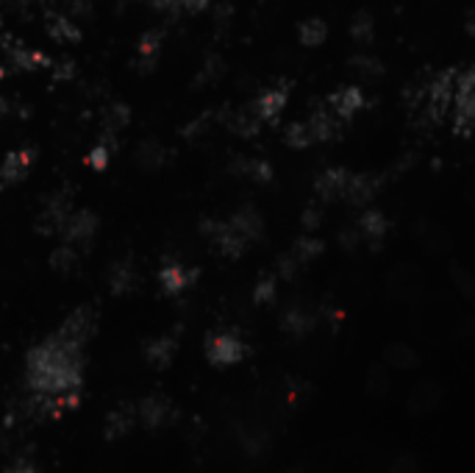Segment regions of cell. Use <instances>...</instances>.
Segmentation results:
<instances>
[{
	"label": "cell",
	"instance_id": "cell-3",
	"mask_svg": "<svg viewBox=\"0 0 475 473\" xmlns=\"http://www.w3.org/2000/svg\"><path fill=\"white\" fill-rule=\"evenodd\" d=\"M137 420L148 429V432H159V429H164V426L179 420V409L172 407L170 399L153 393V396H145L137 404Z\"/></svg>",
	"mask_w": 475,
	"mask_h": 473
},
{
	"label": "cell",
	"instance_id": "cell-19",
	"mask_svg": "<svg viewBox=\"0 0 475 473\" xmlns=\"http://www.w3.org/2000/svg\"><path fill=\"white\" fill-rule=\"evenodd\" d=\"M4 473H39V468H36L28 457H17L12 465H6Z\"/></svg>",
	"mask_w": 475,
	"mask_h": 473
},
{
	"label": "cell",
	"instance_id": "cell-11",
	"mask_svg": "<svg viewBox=\"0 0 475 473\" xmlns=\"http://www.w3.org/2000/svg\"><path fill=\"white\" fill-rule=\"evenodd\" d=\"M328 106H331V114H336V117H354L362 106H364V98H362V93L359 90H339L336 95H331L328 98Z\"/></svg>",
	"mask_w": 475,
	"mask_h": 473
},
{
	"label": "cell",
	"instance_id": "cell-15",
	"mask_svg": "<svg viewBox=\"0 0 475 473\" xmlns=\"http://www.w3.org/2000/svg\"><path fill=\"white\" fill-rule=\"evenodd\" d=\"M323 39H325V23L323 20H309V23L300 25V42H304V45L315 48V45H320Z\"/></svg>",
	"mask_w": 475,
	"mask_h": 473
},
{
	"label": "cell",
	"instance_id": "cell-14",
	"mask_svg": "<svg viewBox=\"0 0 475 473\" xmlns=\"http://www.w3.org/2000/svg\"><path fill=\"white\" fill-rule=\"evenodd\" d=\"M386 365H393L398 370H409L420 365V357L406 346H390V351H386Z\"/></svg>",
	"mask_w": 475,
	"mask_h": 473
},
{
	"label": "cell",
	"instance_id": "cell-1",
	"mask_svg": "<svg viewBox=\"0 0 475 473\" xmlns=\"http://www.w3.org/2000/svg\"><path fill=\"white\" fill-rule=\"evenodd\" d=\"M25 384L31 393L67 396L83 387V349L51 334L25 357Z\"/></svg>",
	"mask_w": 475,
	"mask_h": 473
},
{
	"label": "cell",
	"instance_id": "cell-9",
	"mask_svg": "<svg viewBox=\"0 0 475 473\" xmlns=\"http://www.w3.org/2000/svg\"><path fill=\"white\" fill-rule=\"evenodd\" d=\"M440 399H442L440 387H437V384H431V381H422V384L414 387V393L409 396L406 409H409L412 415H428L431 409H437Z\"/></svg>",
	"mask_w": 475,
	"mask_h": 473
},
{
	"label": "cell",
	"instance_id": "cell-16",
	"mask_svg": "<svg viewBox=\"0 0 475 473\" xmlns=\"http://www.w3.org/2000/svg\"><path fill=\"white\" fill-rule=\"evenodd\" d=\"M386 390H390V379H386V373H381V368H373L367 379V393L373 399H383Z\"/></svg>",
	"mask_w": 475,
	"mask_h": 473
},
{
	"label": "cell",
	"instance_id": "cell-17",
	"mask_svg": "<svg viewBox=\"0 0 475 473\" xmlns=\"http://www.w3.org/2000/svg\"><path fill=\"white\" fill-rule=\"evenodd\" d=\"M390 473H420V462H417L414 454H401V457L393 459Z\"/></svg>",
	"mask_w": 475,
	"mask_h": 473
},
{
	"label": "cell",
	"instance_id": "cell-13",
	"mask_svg": "<svg viewBox=\"0 0 475 473\" xmlns=\"http://www.w3.org/2000/svg\"><path fill=\"white\" fill-rule=\"evenodd\" d=\"M315 329V318H309L306 312H300V310H289L284 315V331L295 334V337H304L306 331Z\"/></svg>",
	"mask_w": 475,
	"mask_h": 473
},
{
	"label": "cell",
	"instance_id": "cell-21",
	"mask_svg": "<svg viewBox=\"0 0 475 473\" xmlns=\"http://www.w3.org/2000/svg\"><path fill=\"white\" fill-rule=\"evenodd\" d=\"M284 473H306V470H304V468H286Z\"/></svg>",
	"mask_w": 475,
	"mask_h": 473
},
{
	"label": "cell",
	"instance_id": "cell-5",
	"mask_svg": "<svg viewBox=\"0 0 475 473\" xmlns=\"http://www.w3.org/2000/svg\"><path fill=\"white\" fill-rule=\"evenodd\" d=\"M137 426V407L134 404H120L117 409H111L103 420V438L109 443L122 440L131 429Z\"/></svg>",
	"mask_w": 475,
	"mask_h": 473
},
{
	"label": "cell",
	"instance_id": "cell-8",
	"mask_svg": "<svg viewBox=\"0 0 475 473\" xmlns=\"http://www.w3.org/2000/svg\"><path fill=\"white\" fill-rule=\"evenodd\" d=\"M198 279V271L187 268V265H164L161 273H159V281H161V290L167 295H181L184 290L192 287V281Z\"/></svg>",
	"mask_w": 475,
	"mask_h": 473
},
{
	"label": "cell",
	"instance_id": "cell-20",
	"mask_svg": "<svg viewBox=\"0 0 475 473\" xmlns=\"http://www.w3.org/2000/svg\"><path fill=\"white\" fill-rule=\"evenodd\" d=\"M273 292H276V284L273 281H265V284H258V290H256V304H270L273 301Z\"/></svg>",
	"mask_w": 475,
	"mask_h": 473
},
{
	"label": "cell",
	"instance_id": "cell-12",
	"mask_svg": "<svg viewBox=\"0 0 475 473\" xmlns=\"http://www.w3.org/2000/svg\"><path fill=\"white\" fill-rule=\"evenodd\" d=\"M284 106H286V93H281V90H267L262 98L256 101V106H253L256 114H253V117H256V120H265V123H267V120H276V117L281 114Z\"/></svg>",
	"mask_w": 475,
	"mask_h": 473
},
{
	"label": "cell",
	"instance_id": "cell-6",
	"mask_svg": "<svg viewBox=\"0 0 475 473\" xmlns=\"http://www.w3.org/2000/svg\"><path fill=\"white\" fill-rule=\"evenodd\" d=\"M237 443L247 457H265L273 446V438L265 426L247 423V426H237Z\"/></svg>",
	"mask_w": 475,
	"mask_h": 473
},
{
	"label": "cell",
	"instance_id": "cell-7",
	"mask_svg": "<svg viewBox=\"0 0 475 473\" xmlns=\"http://www.w3.org/2000/svg\"><path fill=\"white\" fill-rule=\"evenodd\" d=\"M176 351H179V340L170 334H161L145 342V360L156 370H164L172 362V357H176Z\"/></svg>",
	"mask_w": 475,
	"mask_h": 473
},
{
	"label": "cell",
	"instance_id": "cell-10",
	"mask_svg": "<svg viewBox=\"0 0 475 473\" xmlns=\"http://www.w3.org/2000/svg\"><path fill=\"white\" fill-rule=\"evenodd\" d=\"M31 164H34V153L31 151H17V153L6 156L4 167H0V182L20 184L25 179V173L31 170Z\"/></svg>",
	"mask_w": 475,
	"mask_h": 473
},
{
	"label": "cell",
	"instance_id": "cell-4",
	"mask_svg": "<svg viewBox=\"0 0 475 473\" xmlns=\"http://www.w3.org/2000/svg\"><path fill=\"white\" fill-rule=\"evenodd\" d=\"M92 331H95V315H92V310H75L62 326H59V337L62 340H67V342H73V346H86L90 342V337H92Z\"/></svg>",
	"mask_w": 475,
	"mask_h": 473
},
{
	"label": "cell",
	"instance_id": "cell-2",
	"mask_svg": "<svg viewBox=\"0 0 475 473\" xmlns=\"http://www.w3.org/2000/svg\"><path fill=\"white\" fill-rule=\"evenodd\" d=\"M247 357V346L242 342L239 334L234 331H218L206 340V360L214 368H231L239 365Z\"/></svg>",
	"mask_w": 475,
	"mask_h": 473
},
{
	"label": "cell",
	"instance_id": "cell-18",
	"mask_svg": "<svg viewBox=\"0 0 475 473\" xmlns=\"http://www.w3.org/2000/svg\"><path fill=\"white\" fill-rule=\"evenodd\" d=\"M131 281H134V273L125 271V268H114V279H111V290L114 295H125L131 290Z\"/></svg>",
	"mask_w": 475,
	"mask_h": 473
}]
</instances>
